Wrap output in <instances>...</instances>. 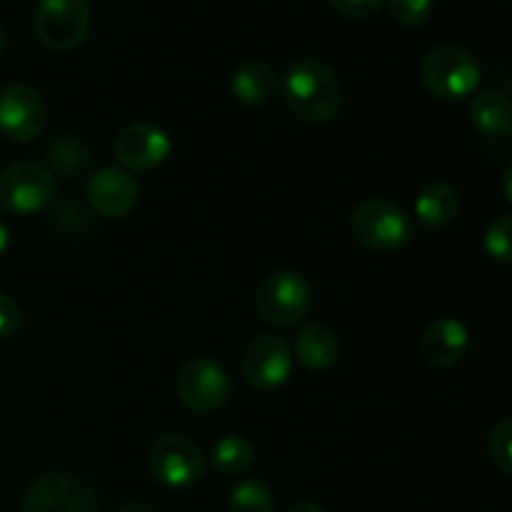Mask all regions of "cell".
<instances>
[{
    "label": "cell",
    "mask_w": 512,
    "mask_h": 512,
    "mask_svg": "<svg viewBox=\"0 0 512 512\" xmlns=\"http://www.w3.org/2000/svg\"><path fill=\"white\" fill-rule=\"evenodd\" d=\"M280 90L288 108L305 123H330L343 108V88L338 75L315 58H303L290 65Z\"/></svg>",
    "instance_id": "cell-1"
},
{
    "label": "cell",
    "mask_w": 512,
    "mask_h": 512,
    "mask_svg": "<svg viewBox=\"0 0 512 512\" xmlns=\"http://www.w3.org/2000/svg\"><path fill=\"white\" fill-rule=\"evenodd\" d=\"M350 233L373 253H398L413 240V220L385 198L363 200L350 215Z\"/></svg>",
    "instance_id": "cell-2"
},
{
    "label": "cell",
    "mask_w": 512,
    "mask_h": 512,
    "mask_svg": "<svg viewBox=\"0 0 512 512\" xmlns=\"http://www.w3.org/2000/svg\"><path fill=\"white\" fill-rule=\"evenodd\" d=\"M425 90L440 100H463L478 90L480 63L463 45H438L420 65Z\"/></svg>",
    "instance_id": "cell-3"
},
{
    "label": "cell",
    "mask_w": 512,
    "mask_h": 512,
    "mask_svg": "<svg viewBox=\"0 0 512 512\" xmlns=\"http://www.w3.org/2000/svg\"><path fill=\"white\" fill-rule=\"evenodd\" d=\"M313 293L298 270H275L265 275L255 293V308L260 318L275 328H295L310 313Z\"/></svg>",
    "instance_id": "cell-4"
},
{
    "label": "cell",
    "mask_w": 512,
    "mask_h": 512,
    "mask_svg": "<svg viewBox=\"0 0 512 512\" xmlns=\"http://www.w3.org/2000/svg\"><path fill=\"white\" fill-rule=\"evenodd\" d=\"M55 198V175L48 165L20 160L0 170V208L13 215H35Z\"/></svg>",
    "instance_id": "cell-5"
},
{
    "label": "cell",
    "mask_w": 512,
    "mask_h": 512,
    "mask_svg": "<svg viewBox=\"0 0 512 512\" xmlns=\"http://www.w3.org/2000/svg\"><path fill=\"white\" fill-rule=\"evenodd\" d=\"M148 465L155 480L173 490L193 488L208 470L203 450L185 435H163L155 440L150 445Z\"/></svg>",
    "instance_id": "cell-6"
},
{
    "label": "cell",
    "mask_w": 512,
    "mask_h": 512,
    "mask_svg": "<svg viewBox=\"0 0 512 512\" xmlns=\"http://www.w3.org/2000/svg\"><path fill=\"white\" fill-rule=\"evenodd\" d=\"M33 28L45 48L58 53L78 48L90 33L88 0H40Z\"/></svg>",
    "instance_id": "cell-7"
},
{
    "label": "cell",
    "mask_w": 512,
    "mask_h": 512,
    "mask_svg": "<svg viewBox=\"0 0 512 512\" xmlns=\"http://www.w3.org/2000/svg\"><path fill=\"white\" fill-rule=\"evenodd\" d=\"M20 512H100L98 495L78 475L45 473L28 485Z\"/></svg>",
    "instance_id": "cell-8"
},
{
    "label": "cell",
    "mask_w": 512,
    "mask_h": 512,
    "mask_svg": "<svg viewBox=\"0 0 512 512\" xmlns=\"http://www.w3.org/2000/svg\"><path fill=\"white\" fill-rule=\"evenodd\" d=\"M48 123L43 95L25 83L5 85L0 90V133L15 143H30Z\"/></svg>",
    "instance_id": "cell-9"
},
{
    "label": "cell",
    "mask_w": 512,
    "mask_h": 512,
    "mask_svg": "<svg viewBox=\"0 0 512 512\" xmlns=\"http://www.w3.org/2000/svg\"><path fill=\"white\" fill-rule=\"evenodd\" d=\"M178 395L193 413H213L228 400L230 378L223 365L210 358H193L180 368Z\"/></svg>",
    "instance_id": "cell-10"
},
{
    "label": "cell",
    "mask_w": 512,
    "mask_h": 512,
    "mask_svg": "<svg viewBox=\"0 0 512 512\" xmlns=\"http://www.w3.org/2000/svg\"><path fill=\"white\" fill-rule=\"evenodd\" d=\"M293 373V350L280 335H258L243 353V375L255 390H275Z\"/></svg>",
    "instance_id": "cell-11"
},
{
    "label": "cell",
    "mask_w": 512,
    "mask_h": 512,
    "mask_svg": "<svg viewBox=\"0 0 512 512\" xmlns=\"http://www.w3.org/2000/svg\"><path fill=\"white\" fill-rule=\"evenodd\" d=\"M170 150H173V143H170L168 133L150 123H130L115 138L118 163L128 170H138V173L163 165Z\"/></svg>",
    "instance_id": "cell-12"
},
{
    "label": "cell",
    "mask_w": 512,
    "mask_h": 512,
    "mask_svg": "<svg viewBox=\"0 0 512 512\" xmlns=\"http://www.w3.org/2000/svg\"><path fill=\"white\" fill-rule=\"evenodd\" d=\"M138 183L128 170L103 168L90 178L88 200L90 208L105 220L125 218L138 205Z\"/></svg>",
    "instance_id": "cell-13"
},
{
    "label": "cell",
    "mask_w": 512,
    "mask_h": 512,
    "mask_svg": "<svg viewBox=\"0 0 512 512\" xmlns=\"http://www.w3.org/2000/svg\"><path fill=\"white\" fill-rule=\"evenodd\" d=\"M470 345V333L458 318H438L425 328L420 338L423 358L435 368H453L465 358Z\"/></svg>",
    "instance_id": "cell-14"
},
{
    "label": "cell",
    "mask_w": 512,
    "mask_h": 512,
    "mask_svg": "<svg viewBox=\"0 0 512 512\" xmlns=\"http://www.w3.org/2000/svg\"><path fill=\"white\" fill-rule=\"evenodd\" d=\"M278 73L263 60H245L230 75V90L245 105H265L280 93Z\"/></svg>",
    "instance_id": "cell-15"
},
{
    "label": "cell",
    "mask_w": 512,
    "mask_h": 512,
    "mask_svg": "<svg viewBox=\"0 0 512 512\" xmlns=\"http://www.w3.org/2000/svg\"><path fill=\"white\" fill-rule=\"evenodd\" d=\"M295 358L315 373L333 368L340 358L338 335L325 325H305L295 338Z\"/></svg>",
    "instance_id": "cell-16"
},
{
    "label": "cell",
    "mask_w": 512,
    "mask_h": 512,
    "mask_svg": "<svg viewBox=\"0 0 512 512\" xmlns=\"http://www.w3.org/2000/svg\"><path fill=\"white\" fill-rule=\"evenodd\" d=\"M460 198L453 185L430 183L415 198V215L425 228H445L458 218Z\"/></svg>",
    "instance_id": "cell-17"
},
{
    "label": "cell",
    "mask_w": 512,
    "mask_h": 512,
    "mask_svg": "<svg viewBox=\"0 0 512 512\" xmlns=\"http://www.w3.org/2000/svg\"><path fill=\"white\" fill-rule=\"evenodd\" d=\"M470 120L475 130L488 138H505L512 133V103L503 93H480L470 103Z\"/></svg>",
    "instance_id": "cell-18"
},
{
    "label": "cell",
    "mask_w": 512,
    "mask_h": 512,
    "mask_svg": "<svg viewBox=\"0 0 512 512\" xmlns=\"http://www.w3.org/2000/svg\"><path fill=\"white\" fill-rule=\"evenodd\" d=\"M43 153L45 160H48L50 173H58L60 178H78L90 165L88 145L80 138H75V135H58V138H53L45 145Z\"/></svg>",
    "instance_id": "cell-19"
},
{
    "label": "cell",
    "mask_w": 512,
    "mask_h": 512,
    "mask_svg": "<svg viewBox=\"0 0 512 512\" xmlns=\"http://www.w3.org/2000/svg\"><path fill=\"white\" fill-rule=\"evenodd\" d=\"M255 463V448L243 435H225L213 448V465L228 478L245 475Z\"/></svg>",
    "instance_id": "cell-20"
},
{
    "label": "cell",
    "mask_w": 512,
    "mask_h": 512,
    "mask_svg": "<svg viewBox=\"0 0 512 512\" xmlns=\"http://www.w3.org/2000/svg\"><path fill=\"white\" fill-rule=\"evenodd\" d=\"M275 503L270 490L258 480H243L233 488L228 500V512H273Z\"/></svg>",
    "instance_id": "cell-21"
},
{
    "label": "cell",
    "mask_w": 512,
    "mask_h": 512,
    "mask_svg": "<svg viewBox=\"0 0 512 512\" xmlns=\"http://www.w3.org/2000/svg\"><path fill=\"white\" fill-rule=\"evenodd\" d=\"M483 245L495 263H512V215H500L488 225Z\"/></svg>",
    "instance_id": "cell-22"
},
{
    "label": "cell",
    "mask_w": 512,
    "mask_h": 512,
    "mask_svg": "<svg viewBox=\"0 0 512 512\" xmlns=\"http://www.w3.org/2000/svg\"><path fill=\"white\" fill-rule=\"evenodd\" d=\"M388 10L400 25L418 28L428 23L435 10V0H388Z\"/></svg>",
    "instance_id": "cell-23"
},
{
    "label": "cell",
    "mask_w": 512,
    "mask_h": 512,
    "mask_svg": "<svg viewBox=\"0 0 512 512\" xmlns=\"http://www.w3.org/2000/svg\"><path fill=\"white\" fill-rule=\"evenodd\" d=\"M488 445L495 465L512 478V418L500 420V423L495 425L493 433H490Z\"/></svg>",
    "instance_id": "cell-24"
},
{
    "label": "cell",
    "mask_w": 512,
    "mask_h": 512,
    "mask_svg": "<svg viewBox=\"0 0 512 512\" xmlns=\"http://www.w3.org/2000/svg\"><path fill=\"white\" fill-rule=\"evenodd\" d=\"M20 305L0 290V340H8L18 333L20 328Z\"/></svg>",
    "instance_id": "cell-25"
},
{
    "label": "cell",
    "mask_w": 512,
    "mask_h": 512,
    "mask_svg": "<svg viewBox=\"0 0 512 512\" xmlns=\"http://www.w3.org/2000/svg\"><path fill=\"white\" fill-rule=\"evenodd\" d=\"M340 15H348V18H368V15L378 13L383 8L385 0H328Z\"/></svg>",
    "instance_id": "cell-26"
},
{
    "label": "cell",
    "mask_w": 512,
    "mask_h": 512,
    "mask_svg": "<svg viewBox=\"0 0 512 512\" xmlns=\"http://www.w3.org/2000/svg\"><path fill=\"white\" fill-rule=\"evenodd\" d=\"M288 512H325V510L320 508L318 503H308V500H305V503H298V505H293V508H290Z\"/></svg>",
    "instance_id": "cell-27"
},
{
    "label": "cell",
    "mask_w": 512,
    "mask_h": 512,
    "mask_svg": "<svg viewBox=\"0 0 512 512\" xmlns=\"http://www.w3.org/2000/svg\"><path fill=\"white\" fill-rule=\"evenodd\" d=\"M503 193H505V198L512 203V163L508 165V170H505V175H503Z\"/></svg>",
    "instance_id": "cell-28"
},
{
    "label": "cell",
    "mask_w": 512,
    "mask_h": 512,
    "mask_svg": "<svg viewBox=\"0 0 512 512\" xmlns=\"http://www.w3.org/2000/svg\"><path fill=\"white\" fill-rule=\"evenodd\" d=\"M8 243H10V230H8V225H5L3 220H0V255H3L5 250H8Z\"/></svg>",
    "instance_id": "cell-29"
},
{
    "label": "cell",
    "mask_w": 512,
    "mask_h": 512,
    "mask_svg": "<svg viewBox=\"0 0 512 512\" xmlns=\"http://www.w3.org/2000/svg\"><path fill=\"white\" fill-rule=\"evenodd\" d=\"M118 512H158V510L150 508V505H143V503H130V505H123Z\"/></svg>",
    "instance_id": "cell-30"
},
{
    "label": "cell",
    "mask_w": 512,
    "mask_h": 512,
    "mask_svg": "<svg viewBox=\"0 0 512 512\" xmlns=\"http://www.w3.org/2000/svg\"><path fill=\"white\" fill-rule=\"evenodd\" d=\"M3 48H5V38H3V30H0V55H3Z\"/></svg>",
    "instance_id": "cell-31"
}]
</instances>
